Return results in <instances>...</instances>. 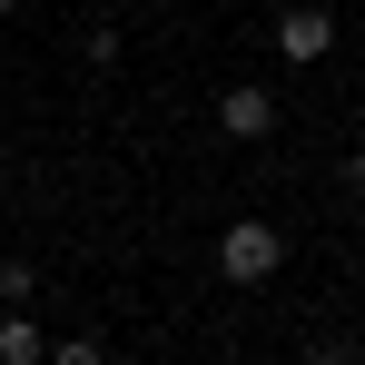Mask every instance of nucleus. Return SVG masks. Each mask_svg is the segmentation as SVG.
I'll list each match as a JSON object with an SVG mask.
<instances>
[{
    "label": "nucleus",
    "mask_w": 365,
    "mask_h": 365,
    "mask_svg": "<svg viewBox=\"0 0 365 365\" xmlns=\"http://www.w3.org/2000/svg\"><path fill=\"white\" fill-rule=\"evenodd\" d=\"M277 267H287V237H277L267 217H227V227H217V277H227V287H267Z\"/></svg>",
    "instance_id": "obj_1"
},
{
    "label": "nucleus",
    "mask_w": 365,
    "mask_h": 365,
    "mask_svg": "<svg viewBox=\"0 0 365 365\" xmlns=\"http://www.w3.org/2000/svg\"><path fill=\"white\" fill-rule=\"evenodd\" d=\"M267 40H277V60H287V69H316L326 50H336V20H326L316 0H297V10H277V30H267Z\"/></svg>",
    "instance_id": "obj_2"
},
{
    "label": "nucleus",
    "mask_w": 365,
    "mask_h": 365,
    "mask_svg": "<svg viewBox=\"0 0 365 365\" xmlns=\"http://www.w3.org/2000/svg\"><path fill=\"white\" fill-rule=\"evenodd\" d=\"M277 119H287V109H277V89H257V79H237V89L217 99V128L247 138V148H257V138H277Z\"/></svg>",
    "instance_id": "obj_3"
},
{
    "label": "nucleus",
    "mask_w": 365,
    "mask_h": 365,
    "mask_svg": "<svg viewBox=\"0 0 365 365\" xmlns=\"http://www.w3.org/2000/svg\"><path fill=\"white\" fill-rule=\"evenodd\" d=\"M40 356H50V336L30 326V306H10L0 316V365H40Z\"/></svg>",
    "instance_id": "obj_4"
},
{
    "label": "nucleus",
    "mask_w": 365,
    "mask_h": 365,
    "mask_svg": "<svg viewBox=\"0 0 365 365\" xmlns=\"http://www.w3.org/2000/svg\"><path fill=\"white\" fill-rule=\"evenodd\" d=\"M40 297V267H20V257H0V306H30Z\"/></svg>",
    "instance_id": "obj_5"
},
{
    "label": "nucleus",
    "mask_w": 365,
    "mask_h": 365,
    "mask_svg": "<svg viewBox=\"0 0 365 365\" xmlns=\"http://www.w3.org/2000/svg\"><path fill=\"white\" fill-rule=\"evenodd\" d=\"M50 365H109V346H99V336H60V346H50Z\"/></svg>",
    "instance_id": "obj_6"
},
{
    "label": "nucleus",
    "mask_w": 365,
    "mask_h": 365,
    "mask_svg": "<svg viewBox=\"0 0 365 365\" xmlns=\"http://www.w3.org/2000/svg\"><path fill=\"white\" fill-rule=\"evenodd\" d=\"M306 365H356V356H346V346H306Z\"/></svg>",
    "instance_id": "obj_7"
},
{
    "label": "nucleus",
    "mask_w": 365,
    "mask_h": 365,
    "mask_svg": "<svg viewBox=\"0 0 365 365\" xmlns=\"http://www.w3.org/2000/svg\"><path fill=\"white\" fill-rule=\"evenodd\" d=\"M346 197H365V148H356V158H346Z\"/></svg>",
    "instance_id": "obj_8"
},
{
    "label": "nucleus",
    "mask_w": 365,
    "mask_h": 365,
    "mask_svg": "<svg viewBox=\"0 0 365 365\" xmlns=\"http://www.w3.org/2000/svg\"><path fill=\"white\" fill-rule=\"evenodd\" d=\"M10 10H20V0H0V30H10Z\"/></svg>",
    "instance_id": "obj_9"
}]
</instances>
